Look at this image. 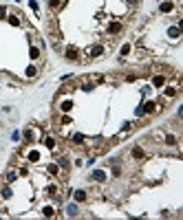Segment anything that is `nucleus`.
<instances>
[{
	"label": "nucleus",
	"mask_w": 183,
	"mask_h": 220,
	"mask_svg": "<svg viewBox=\"0 0 183 220\" xmlns=\"http://www.w3.org/2000/svg\"><path fill=\"white\" fill-rule=\"evenodd\" d=\"M159 9H161L163 13H168V11H172V9H174V5H172V2H161Z\"/></svg>",
	"instance_id": "0eeeda50"
},
{
	"label": "nucleus",
	"mask_w": 183,
	"mask_h": 220,
	"mask_svg": "<svg viewBox=\"0 0 183 220\" xmlns=\"http://www.w3.org/2000/svg\"><path fill=\"white\" fill-rule=\"evenodd\" d=\"M77 214H79L77 205H69V207H66V216H77Z\"/></svg>",
	"instance_id": "6e6552de"
},
{
	"label": "nucleus",
	"mask_w": 183,
	"mask_h": 220,
	"mask_svg": "<svg viewBox=\"0 0 183 220\" xmlns=\"http://www.w3.org/2000/svg\"><path fill=\"white\" fill-rule=\"evenodd\" d=\"M24 139L29 143H33L35 141V130H31V128H29V130H24Z\"/></svg>",
	"instance_id": "39448f33"
},
{
	"label": "nucleus",
	"mask_w": 183,
	"mask_h": 220,
	"mask_svg": "<svg viewBox=\"0 0 183 220\" xmlns=\"http://www.w3.org/2000/svg\"><path fill=\"white\" fill-rule=\"evenodd\" d=\"M26 75L33 77V75H35V66H29V68H26Z\"/></svg>",
	"instance_id": "cd10ccee"
},
{
	"label": "nucleus",
	"mask_w": 183,
	"mask_h": 220,
	"mask_svg": "<svg viewBox=\"0 0 183 220\" xmlns=\"http://www.w3.org/2000/svg\"><path fill=\"white\" fill-rule=\"evenodd\" d=\"M119 31H121V24H119V22L108 24V33H119Z\"/></svg>",
	"instance_id": "423d86ee"
},
{
	"label": "nucleus",
	"mask_w": 183,
	"mask_h": 220,
	"mask_svg": "<svg viewBox=\"0 0 183 220\" xmlns=\"http://www.w3.org/2000/svg\"><path fill=\"white\" fill-rule=\"evenodd\" d=\"M49 172L51 174H58V165H49Z\"/></svg>",
	"instance_id": "c85d7f7f"
},
{
	"label": "nucleus",
	"mask_w": 183,
	"mask_h": 220,
	"mask_svg": "<svg viewBox=\"0 0 183 220\" xmlns=\"http://www.w3.org/2000/svg\"><path fill=\"white\" fill-rule=\"evenodd\" d=\"M166 95H168V97H174V95H177V88H168Z\"/></svg>",
	"instance_id": "393cba45"
},
{
	"label": "nucleus",
	"mask_w": 183,
	"mask_h": 220,
	"mask_svg": "<svg viewBox=\"0 0 183 220\" xmlns=\"http://www.w3.org/2000/svg\"><path fill=\"white\" fill-rule=\"evenodd\" d=\"M154 106H157V104L148 101V104H143V106H141V110H143V112H152V110H154Z\"/></svg>",
	"instance_id": "f8f14e48"
},
{
	"label": "nucleus",
	"mask_w": 183,
	"mask_h": 220,
	"mask_svg": "<svg viewBox=\"0 0 183 220\" xmlns=\"http://www.w3.org/2000/svg\"><path fill=\"white\" fill-rule=\"evenodd\" d=\"M71 108H73V101H64V104H62V110H64V112H69Z\"/></svg>",
	"instance_id": "aec40b11"
},
{
	"label": "nucleus",
	"mask_w": 183,
	"mask_h": 220,
	"mask_svg": "<svg viewBox=\"0 0 183 220\" xmlns=\"http://www.w3.org/2000/svg\"><path fill=\"white\" fill-rule=\"evenodd\" d=\"M2 196H5V198H11V189L5 187V189H2Z\"/></svg>",
	"instance_id": "a878e982"
},
{
	"label": "nucleus",
	"mask_w": 183,
	"mask_h": 220,
	"mask_svg": "<svg viewBox=\"0 0 183 220\" xmlns=\"http://www.w3.org/2000/svg\"><path fill=\"white\" fill-rule=\"evenodd\" d=\"M44 216L51 218V216H53V207H44Z\"/></svg>",
	"instance_id": "bb28decb"
},
{
	"label": "nucleus",
	"mask_w": 183,
	"mask_h": 220,
	"mask_svg": "<svg viewBox=\"0 0 183 220\" xmlns=\"http://www.w3.org/2000/svg\"><path fill=\"white\" fill-rule=\"evenodd\" d=\"M29 161H31V163L40 161V152H35V150H33V152H29Z\"/></svg>",
	"instance_id": "dca6fc26"
},
{
	"label": "nucleus",
	"mask_w": 183,
	"mask_h": 220,
	"mask_svg": "<svg viewBox=\"0 0 183 220\" xmlns=\"http://www.w3.org/2000/svg\"><path fill=\"white\" fill-rule=\"evenodd\" d=\"M9 22H11L13 26H20V20H18V15H11V18H9Z\"/></svg>",
	"instance_id": "4be33fe9"
},
{
	"label": "nucleus",
	"mask_w": 183,
	"mask_h": 220,
	"mask_svg": "<svg viewBox=\"0 0 183 220\" xmlns=\"http://www.w3.org/2000/svg\"><path fill=\"white\" fill-rule=\"evenodd\" d=\"M73 141H75V143H82V141H84V136H82V134H73Z\"/></svg>",
	"instance_id": "b1692460"
},
{
	"label": "nucleus",
	"mask_w": 183,
	"mask_h": 220,
	"mask_svg": "<svg viewBox=\"0 0 183 220\" xmlns=\"http://www.w3.org/2000/svg\"><path fill=\"white\" fill-rule=\"evenodd\" d=\"M130 128H132V123H124V128H121V132H128V130H130Z\"/></svg>",
	"instance_id": "c756f323"
},
{
	"label": "nucleus",
	"mask_w": 183,
	"mask_h": 220,
	"mask_svg": "<svg viewBox=\"0 0 183 220\" xmlns=\"http://www.w3.org/2000/svg\"><path fill=\"white\" fill-rule=\"evenodd\" d=\"M126 2H128V5H132V7H135V5H137V0H126Z\"/></svg>",
	"instance_id": "7c9ffc66"
},
{
	"label": "nucleus",
	"mask_w": 183,
	"mask_h": 220,
	"mask_svg": "<svg viewBox=\"0 0 183 220\" xmlns=\"http://www.w3.org/2000/svg\"><path fill=\"white\" fill-rule=\"evenodd\" d=\"M166 143L168 145H177V136L174 134H166Z\"/></svg>",
	"instance_id": "4468645a"
},
{
	"label": "nucleus",
	"mask_w": 183,
	"mask_h": 220,
	"mask_svg": "<svg viewBox=\"0 0 183 220\" xmlns=\"http://www.w3.org/2000/svg\"><path fill=\"white\" fill-rule=\"evenodd\" d=\"M64 57H66V60H79V53H77V49H73V46H69L66 49V53H64Z\"/></svg>",
	"instance_id": "f03ea898"
},
{
	"label": "nucleus",
	"mask_w": 183,
	"mask_h": 220,
	"mask_svg": "<svg viewBox=\"0 0 183 220\" xmlns=\"http://www.w3.org/2000/svg\"><path fill=\"white\" fill-rule=\"evenodd\" d=\"M29 55H31V60H38V57H40V51L35 49V46H31V53H29Z\"/></svg>",
	"instance_id": "a211bd4d"
},
{
	"label": "nucleus",
	"mask_w": 183,
	"mask_h": 220,
	"mask_svg": "<svg viewBox=\"0 0 183 220\" xmlns=\"http://www.w3.org/2000/svg\"><path fill=\"white\" fill-rule=\"evenodd\" d=\"M29 7L33 9V11H35V13H38V11H40V7H38V2H35V0H29Z\"/></svg>",
	"instance_id": "412c9836"
},
{
	"label": "nucleus",
	"mask_w": 183,
	"mask_h": 220,
	"mask_svg": "<svg viewBox=\"0 0 183 220\" xmlns=\"http://www.w3.org/2000/svg\"><path fill=\"white\" fill-rule=\"evenodd\" d=\"M132 156L135 159H143V150L141 148H132Z\"/></svg>",
	"instance_id": "2eb2a0df"
},
{
	"label": "nucleus",
	"mask_w": 183,
	"mask_h": 220,
	"mask_svg": "<svg viewBox=\"0 0 183 220\" xmlns=\"http://www.w3.org/2000/svg\"><path fill=\"white\" fill-rule=\"evenodd\" d=\"M90 178H93V180H97V183H104V180H106V172H102V170H95L93 174H90Z\"/></svg>",
	"instance_id": "20e7f679"
},
{
	"label": "nucleus",
	"mask_w": 183,
	"mask_h": 220,
	"mask_svg": "<svg viewBox=\"0 0 183 220\" xmlns=\"http://www.w3.org/2000/svg\"><path fill=\"white\" fill-rule=\"evenodd\" d=\"M152 84H154V86H157V88H161L163 84H166V79H163L161 75H157V77H154V79H152Z\"/></svg>",
	"instance_id": "9d476101"
},
{
	"label": "nucleus",
	"mask_w": 183,
	"mask_h": 220,
	"mask_svg": "<svg viewBox=\"0 0 183 220\" xmlns=\"http://www.w3.org/2000/svg\"><path fill=\"white\" fill-rule=\"evenodd\" d=\"M16 180V172L11 170V172H7V176H5V183H13Z\"/></svg>",
	"instance_id": "f3484780"
},
{
	"label": "nucleus",
	"mask_w": 183,
	"mask_h": 220,
	"mask_svg": "<svg viewBox=\"0 0 183 220\" xmlns=\"http://www.w3.org/2000/svg\"><path fill=\"white\" fill-rule=\"evenodd\" d=\"M130 51H132V46H130V44H124V46H121V57L130 55Z\"/></svg>",
	"instance_id": "ddd939ff"
},
{
	"label": "nucleus",
	"mask_w": 183,
	"mask_h": 220,
	"mask_svg": "<svg viewBox=\"0 0 183 220\" xmlns=\"http://www.w3.org/2000/svg\"><path fill=\"white\" fill-rule=\"evenodd\" d=\"M58 165H60V167H64V170H66V167H69V161L62 156V159H58Z\"/></svg>",
	"instance_id": "6ab92c4d"
},
{
	"label": "nucleus",
	"mask_w": 183,
	"mask_h": 220,
	"mask_svg": "<svg viewBox=\"0 0 183 220\" xmlns=\"http://www.w3.org/2000/svg\"><path fill=\"white\" fill-rule=\"evenodd\" d=\"M88 55H90V57H102V55H104V46H102V44H95V46H90Z\"/></svg>",
	"instance_id": "f257e3e1"
},
{
	"label": "nucleus",
	"mask_w": 183,
	"mask_h": 220,
	"mask_svg": "<svg viewBox=\"0 0 183 220\" xmlns=\"http://www.w3.org/2000/svg\"><path fill=\"white\" fill-rule=\"evenodd\" d=\"M168 38L170 40H179L181 38V29H179V26H170V29H168Z\"/></svg>",
	"instance_id": "7ed1b4c3"
},
{
	"label": "nucleus",
	"mask_w": 183,
	"mask_h": 220,
	"mask_svg": "<svg viewBox=\"0 0 183 220\" xmlns=\"http://www.w3.org/2000/svg\"><path fill=\"white\" fill-rule=\"evenodd\" d=\"M62 5H64V0H51V2H49V7L53 9V11H55V9H60Z\"/></svg>",
	"instance_id": "9b49d317"
},
{
	"label": "nucleus",
	"mask_w": 183,
	"mask_h": 220,
	"mask_svg": "<svg viewBox=\"0 0 183 220\" xmlns=\"http://www.w3.org/2000/svg\"><path fill=\"white\" fill-rule=\"evenodd\" d=\"M5 18H7V9L0 5V20H5Z\"/></svg>",
	"instance_id": "5701e85b"
},
{
	"label": "nucleus",
	"mask_w": 183,
	"mask_h": 220,
	"mask_svg": "<svg viewBox=\"0 0 183 220\" xmlns=\"http://www.w3.org/2000/svg\"><path fill=\"white\" fill-rule=\"evenodd\" d=\"M73 196H75V200H79V203H82V200H86V191H84V189H77Z\"/></svg>",
	"instance_id": "1a4fd4ad"
}]
</instances>
